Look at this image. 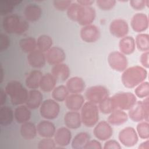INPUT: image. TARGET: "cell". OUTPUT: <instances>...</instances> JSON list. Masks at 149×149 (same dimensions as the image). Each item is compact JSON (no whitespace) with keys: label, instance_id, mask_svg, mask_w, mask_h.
Here are the masks:
<instances>
[{"label":"cell","instance_id":"6da1fadb","mask_svg":"<svg viewBox=\"0 0 149 149\" xmlns=\"http://www.w3.org/2000/svg\"><path fill=\"white\" fill-rule=\"evenodd\" d=\"M147 77V71L146 68L136 65L127 68L122 73L121 80L125 87L132 88L144 81Z\"/></svg>","mask_w":149,"mask_h":149},{"label":"cell","instance_id":"7a4b0ae2","mask_svg":"<svg viewBox=\"0 0 149 149\" xmlns=\"http://www.w3.org/2000/svg\"><path fill=\"white\" fill-rule=\"evenodd\" d=\"M2 27L8 34L21 35L29 30V24L27 20L22 19L17 14H10L3 18Z\"/></svg>","mask_w":149,"mask_h":149},{"label":"cell","instance_id":"3957f363","mask_svg":"<svg viewBox=\"0 0 149 149\" xmlns=\"http://www.w3.org/2000/svg\"><path fill=\"white\" fill-rule=\"evenodd\" d=\"M5 91L10 97L13 105H20L26 103L29 91L20 81L17 80L9 81L5 86Z\"/></svg>","mask_w":149,"mask_h":149},{"label":"cell","instance_id":"277c9868","mask_svg":"<svg viewBox=\"0 0 149 149\" xmlns=\"http://www.w3.org/2000/svg\"><path fill=\"white\" fill-rule=\"evenodd\" d=\"M99 108L97 104L87 101L81 108V122L88 127L94 126L99 120Z\"/></svg>","mask_w":149,"mask_h":149},{"label":"cell","instance_id":"5b68a950","mask_svg":"<svg viewBox=\"0 0 149 149\" xmlns=\"http://www.w3.org/2000/svg\"><path fill=\"white\" fill-rule=\"evenodd\" d=\"M116 109L123 111L130 109L137 102L135 94L130 92H119L111 97Z\"/></svg>","mask_w":149,"mask_h":149},{"label":"cell","instance_id":"8992f818","mask_svg":"<svg viewBox=\"0 0 149 149\" xmlns=\"http://www.w3.org/2000/svg\"><path fill=\"white\" fill-rule=\"evenodd\" d=\"M108 90L101 85H96L88 87L85 92V97L87 101L99 104L109 97Z\"/></svg>","mask_w":149,"mask_h":149},{"label":"cell","instance_id":"52a82bcc","mask_svg":"<svg viewBox=\"0 0 149 149\" xmlns=\"http://www.w3.org/2000/svg\"><path fill=\"white\" fill-rule=\"evenodd\" d=\"M60 112V105L54 99H47L42 101L40 107L41 116L47 120L56 118Z\"/></svg>","mask_w":149,"mask_h":149},{"label":"cell","instance_id":"ba28073f","mask_svg":"<svg viewBox=\"0 0 149 149\" xmlns=\"http://www.w3.org/2000/svg\"><path fill=\"white\" fill-rule=\"evenodd\" d=\"M108 63L111 69L119 72H123L128 65L126 56L119 51L110 52L108 56Z\"/></svg>","mask_w":149,"mask_h":149},{"label":"cell","instance_id":"9c48e42d","mask_svg":"<svg viewBox=\"0 0 149 149\" xmlns=\"http://www.w3.org/2000/svg\"><path fill=\"white\" fill-rule=\"evenodd\" d=\"M118 139L124 146L132 147L137 143L139 136L136 130L133 127L127 126L122 129L119 132Z\"/></svg>","mask_w":149,"mask_h":149},{"label":"cell","instance_id":"30bf717a","mask_svg":"<svg viewBox=\"0 0 149 149\" xmlns=\"http://www.w3.org/2000/svg\"><path fill=\"white\" fill-rule=\"evenodd\" d=\"M109 29L113 36L122 38L128 34L129 25L127 22L123 19H115L111 22Z\"/></svg>","mask_w":149,"mask_h":149},{"label":"cell","instance_id":"8fae6325","mask_svg":"<svg viewBox=\"0 0 149 149\" xmlns=\"http://www.w3.org/2000/svg\"><path fill=\"white\" fill-rule=\"evenodd\" d=\"M99 27L94 24L83 26L80 31L81 39L87 43H93L98 40L100 37Z\"/></svg>","mask_w":149,"mask_h":149},{"label":"cell","instance_id":"7c38bea8","mask_svg":"<svg viewBox=\"0 0 149 149\" xmlns=\"http://www.w3.org/2000/svg\"><path fill=\"white\" fill-rule=\"evenodd\" d=\"M93 134L98 140L106 141L112 137L113 134V129L108 122L102 120L95 125Z\"/></svg>","mask_w":149,"mask_h":149},{"label":"cell","instance_id":"4fadbf2b","mask_svg":"<svg viewBox=\"0 0 149 149\" xmlns=\"http://www.w3.org/2000/svg\"><path fill=\"white\" fill-rule=\"evenodd\" d=\"M96 16L95 9L91 6H81L79 9L77 16L76 22L81 26H85L91 24Z\"/></svg>","mask_w":149,"mask_h":149},{"label":"cell","instance_id":"5bb4252c","mask_svg":"<svg viewBox=\"0 0 149 149\" xmlns=\"http://www.w3.org/2000/svg\"><path fill=\"white\" fill-rule=\"evenodd\" d=\"M148 18L144 13H137L134 14L130 21L131 27L133 31L137 33L145 31L148 27Z\"/></svg>","mask_w":149,"mask_h":149},{"label":"cell","instance_id":"9a60e30c","mask_svg":"<svg viewBox=\"0 0 149 149\" xmlns=\"http://www.w3.org/2000/svg\"><path fill=\"white\" fill-rule=\"evenodd\" d=\"M46 61L51 65L62 63L66 59V54L63 49L59 47H52L45 53Z\"/></svg>","mask_w":149,"mask_h":149},{"label":"cell","instance_id":"2e32d148","mask_svg":"<svg viewBox=\"0 0 149 149\" xmlns=\"http://www.w3.org/2000/svg\"><path fill=\"white\" fill-rule=\"evenodd\" d=\"M54 139L61 148L68 146L72 140V133L67 127H61L56 130Z\"/></svg>","mask_w":149,"mask_h":149},{"label":"cell","instance_id":"e0dca14e","mask_svg":"<svg viewBox=\"0 0 149 149\" xmlns=\"http://www.w3.org/2000/svg\"><path fill=\"white\" fill-rule=\"evenodd\" d=\"M29 65L34 68H41L46 63L45 54L38 49H36L27 55Z\"/></svg>","mask_w":149,"mask_h":149},{"label":"cell","instance_id":"ac0fdd59","mask_svg":"<svg viewBox=\"0 0 149 149\" xmlns=\"http://www.w3.org/2000/svg\"><path fill=\"white\" fill-rule=\"evenodd\" d=\"M37 126V134L42 138H52L54 137L56 128L55 125L49 120L40 121Z\"/></svg>","mask_w":149,"mask_h":149},{"label":"cell","instance_id":"d6986e66","mask_svg":"<svg viewBox=\"0 0 149 149\" xmlns=\"http://www.w3.org/2000/svg\"><path fill=\"white\" fill-rule=\"evenodd\" d=\"M64 124L70 129H77L81 126V119L80 113L77 111H69L63 117Z\"/></svg>","mask_w":149,"mask_h":149},{"label":"cell","instance_id":"ffe728a7","mask_svg":"<svg viewBox=\"0 0 149 149\" xmlns=\"http://www.w3.org/2000/svg\"><path fill=\"white\" fill-rule=\"evenodd\" d=\"M65 102L66 108L69 111H78L84 104V98L80 93L71 94L68 96Z\"/></svg>","mask_w":149,"mask_h":149},{"label":"cell","instance_id":"44dd1931","mask_svg":"<svg viewBox=\"0 0 149 149\" xmlns=\"http://www.w3.org/2000/svg\"><path fill=\"white\" fill-rule=\"evenodd\" d=\"M42 100V94L37 89H31L28 93V97L25 104L30 109H36L40 107Z\"/></svg>","mask_w":149,"mask_h":149},{"label":"cell","instance_id":"7402d4cb","mask_svg":"<svg viewBox=\"0 0 149 149\" xmlns=\"http://www.w3.org/2000/svg\"><path fill=\"white\" fill-rule=\"evenodd\" d=\"M42 15L41 7L36 3L27 4L24 9V15L26 19L31 22H34L40 19Z\"/></svg>","mask_w":149,"mask_h":149},{"label":"cell","instance_id":"603a6c76","mask_svg":"<svg viewBox=\"0 0 149 149\" xmlns=\"http://www.w3.org/2000/svg\"><path fill=\"white\" fill-rule=\"evenodd\" d=\"M66 87L69 93L72 94H79L84 91L86 87V84L81 77L74 76L70 77L67 80Z\"/></svg>","mask_w":149,"mask_h":149},{"label":"cell","instance_id":"cb8c5ba5","mask_svg":"<svg viewBox=\"0 0 149 149\" xmlns=\"http://www.w3.org/2000/svg\"><path fill=\"white\" fill-rule=\"evenodd\" d=\"M70 72L69 66L63 63L54 65L51 70L52 74L56 80L61 81H65L68 79L70 76Z\"/></svg>","mask_w":149,"mask_h":149},{"label":"cell","instance_id":"d4e9b609","mask_svg":"<svg viewBox=\"0 0 149 149\" xmlns=\"http://www.w3.org/2000/svg\"><path fill=\"white\" fill-rule=\"evenodd\" d=\"M120 52L124 55H130L135 51L136 45L134 38L132 36H126L120 38L119 42Z\"/></svg>","mask_w":149,"mask_h":149},{"label":"cell","instance_id":"484cf974","mask_svg":"<svg viewBox=\"0 0 149 149\" xmlns=\"http://www.w3.org/2000/svg\"><path fill=\"white\" fill-rule=\"evenodd\" d=\"M128 115L123 110L116 109L109 114L108 122L112 125L119 126L126 123Z\"/></svg>","mask_w":149,"mask_h":149},{"label":"cell","instance_id":"4316f807","mask_svg":"<svg viewBox=\"0 0 149 149\" xmlns=\"http://www.w3.org/2000/svg\"><path fill=\"white\" fill-rule=\"evenodd\" d=\"M128 116L135 122L144 120V112L142 101H137L136 103L128 110Z\"/></svg>","mask_w":149,"mask_h":149},{"label":"cell","instance_id":"83f0119b","mask_svg":"<svg viewBox=\"0 0 149 149\" xmlns=\"http://www.w3.org/2000/svg\"><path fill=\"white\" fill-rule=\"evenodd\" d=\"M31 115L30 109L26 105H18L14 111V118L18 123H23L28 122Z\"/></svg>","mask_w":149,"mask_h":149},{"label":"cell","instance_id":"f1b7e54d","mask_svg":"<svg viewBox=\"0 0 149 149\" xmlns=\"http://www.w3.org/2000/svg\"><path fill=\"white\" fill-rule=\"evenodd\" d=\"M56 81L57 80L52 73H45L41 79L39 87L44 92H51L55 87Z\"/></svg>","mask_w":149,"mask_h":149},{"label":"cell","instance_id":"f546056e","mask_svg":"<svg viewBox=\"0 0 149 149\" xmlns=\"http://www.w3.org/2000/svg\"><path fill=\"white\" fill-rule=\"evenodd\" d=\"M20 132L23 139L28 140H32L37 136V126L33 122L28 121L22 124Z\"/></svg>","mask_w":149,"mask_h":149},{"label":"cell","instance_id":"4dcf8cb0","mask_svg":"<svg viewBox=\"0 0 149 149\" xmlns=\"http://www.w3.org/2000/svg\"><path fill=\"white\" fill-rule=\"evenodd\" d=\"M42 73L38 70H34L30 72L27 76L25 83L26 86L30 89H36L39 87Z\"/></svg>","mask_w":149,"mask_h":149},{"label":"cell","instance_id":"1f68e13d","mask_svg":"<svg viewBox=\"0 0 149 149\" xmlns=\"http://www.w3.org/2000/svg\"><path fill=\"white\" fill-rule=\"evenodd\" d=\"M14 112L8 106L2 105L0 109V124L6 126L9 125L13 120Z\"/></svg>","mask_w":149,"mask_h":149},{"label":"cell","instance_id":"d6a6232c","mask_svg":"<svg viewBox=\"0 0 149 149\" xmlns=\"http://www.w3.org/2000/svg\"><path fill=\"white\" fill-rule=\"evenodd\" d=\"M90 140L89 134L83 132H80L73 137L72 141V147L73 149H84Z\"/></svg>","mask_w":149,"mask_h":149},{"label":"cell","instance_id":"836d02e7","mask_svg":"<svg viewBox=\"0 0 149 149\" xmlns=\"http://www.w3.org/2000/svg\"><path fill=\"white\" fill-rule=\"evenodd\" d=\"M22 1L19 0H3L0 1V14L2 16L10 15L15 7L19 5Z\"/></svg>","mask_w":149,"mask_h":149},{"label":"cell","instance_id":"e575fe53","mask_svg":"<svg viewBox=\"0 0 149 149\" xmlns=\"http://www.w3.org/2000/svg\"><path fill=\"white\" fill-rule=\"evenodd\" d=\"M22 51L25 53L29 54L37 47V40L32 37H27L21 39L19 42Z\"/></svg>","mask_w":149,"mask_h":149},{"label":"cell","instance_id":"d590c367","mask_svg":"<svg viewBox=\"0 0 149 149\" xmlns=\"http://www.w3.org/2000/svg\"><path fill=\"white\" fill-rule=\"evenodd\" d=\"M135 40V45L137 49L141 52H146L149 50V35L147 33L138 34Z\"/></svg>","mask_w":149,"mask_h":149},{"label":"cell","instance_id":"8d00e7d4","mask_svg":"<svg viewBox=\"0 0 149 149\" xmlns=\"http://www.w3.org/2000/svg\"><path fill=\"white\" fill-rule=\"evenodd\" d=\"M53 41L51 36L47 34L40 35L37 40V45L39 50L47 52L52 46Z\"/></svg>","mask_w":149,"mask_h":149},{"label":"cell","instance_id":"74e56055","mask_svg":"<svg viewBox=\"0 0 149 149\" xmlns=\"http://www.w3.org/2000/svg\"><path fill=\"white\" fill-rule=\"evenodd\" d=\"M66 86L60 85L55 87L52 91V98L57 102L65 101L68 96L69 95Z\"/></svg>","mask_w":149,"mask_h":149},{"label":"cell","instance_id":"f35d334b","mask_svg":"<svg viewBox=\"0 0 149 149\" xmlns=\"http://www.w3.org/2000/svg\"><path fill=\"white\" fill-rule=\"evenodd\" d=\"M99 111L104 114H110L115 109L116 107L112 97H108L98 104Z\"/></svg>","mask_w":149,"mask_h":149},{"label":"cell","instance_id":"ab89813d","mask_svg":"<svg viewBox=\"0 0 149 149\" xmlns=\"http://www.w3.org/2000/svg\"><path fill=\"white\" fill-rule=\"evenodd\" d=\"M136 132L139 137L142 139L149 138V123L148 122L143 120L139 122L136 127Z\"/></svg>","mask_w":149,"mask_h":149},{"label":"cell","instance_id":"60d3db41","mask_svg":"<svg viewBox=\"0 0 149 149\" xmlns=\"http://www.w3.org/2000/svg\"><path fill=\"white\" fill-rule=\"evenodd\" d=\"M135 95L140 98H145L149 96V83L143 81L137 85L134 89Z\"/></svg>","mask_w":149,"mask_h":149},{"label":"cell","instance_id":"b9f144b4","mask_svg":"<svg viewBox=\"0 0 149 149\" xmlns=\"http://www.w3.org/2000/svg\"><path fill=\"white\" fill-rule=\"evenodd\" d=\"M80 7L81 6L76 2H72L71 3L70 6L66 10L67 16L70 20L76 22L78 11Z\"/></svg>","mask_w":149,"mask_h":149},{"label":"cell","instance_id":"7bdbcfd3","mask_svg":"<svg viewBox=\"0 0 149 149\" xmlns=\"http://www.w3.org/2000/svg\"><path fill=\"white\" fill-rule=\"evenodd\" d=\"M56 144L52 138H43L38 143V149H54L56 148Z\"/></svg>","mask_w":149,"mask_h":149},{"label":"cell","instance_id":"ee69618b","mask_svg":"<svg viewBox=\"0 0 149 149\" xmlns=\"http://www.w3.org/2000/svg\"><path fill=\"white\" fill-rule=\"evenodd\" d=\"M97 6L102 10H110L116 5L115 0H97L95 1Z\"/></svg>","mask_w":149,"mask_h":149},{"label":"cell","instance_id":"f6af8a7d","mask_svg":"<svg viewBox=\"0 0 149 149\" xmlns=\"http://www.w3.org/2000/svg\"><path fill=\"white\" fill-rule=\"evenodd\" d=\"M72 3L70 0H54L52 2L54 8L59 11L67 10Z\"/></svg>","mask_w":149,"mask_h":149},{"label":"cell","instance_id":"bcb514c9","mask_svg":"<svg viewBox=\"0 0 149 149\" xmlns=\"http://www.w3.org/2000/svg\"><path fill=\"white\" fill-rule=\"evenodd\" d=\"M10 45V38L9 37L3 33L0 35V51H5Z\"/></svg>","mask_w":149,"mask_h":149},{"label":"cell","instance_id":"7dc6e473","mask_svg":"<svg viewBox=\"0 0 149 149\" xmlns=\"http://www.w3.org/2000/svg\"><path fill=\"white\" fill-rule=\"evenodd\" d=\"M146 0H130V6L135 10H141L146 6Z\"/></svg>","mask_w":149,"mask_h":149},{"label":"cell","instance_id":"c3c4849f","mask_svg":"<svg viewBox=\"0 0 149 149\" xmlns=\"http://www.w3.org/2000/svg\"><path fill=\"white\" fill-rule=\"evenodd\" d=\"M104 149H121L120 143L115 140H106L103 147Z\"/></svg>","mask_w":149,"mask_h":149},{"label":"cell","instance_id":"681fc988","mask_svg":"<svg viewBox=\"0 0 149 149\" xmlns=\"http://www.w3.org/2000/svg\"><path fill=\"white\" fill-rule=\"evenodd\" d=\"M149 52H144L140 56V61L143 68L148 69L149 68Z\"/></svg>","mask_w":149,"mask_h":149},{"label":"cell","instance_id":"f907efd6","mask_svg":"<svg viewBox=\"0 0 149 149\" xmlns=\"http://www.w3.org/2000/svg\"><path fill=\"white\" fill-rule=\"evenodd\" d=\"M102 148L101 144L99 141L96 140H90L84 149H101Z\"/></svg>","mask_w":149,"mask_h":149},{"label":"cell","instance_id":"816d5d0a","mask_svg":"<svg viewBox=\"0 0 149 149\" xmlns=\"http://www.w3.org/2000/svg\"><path fill=\"white\" fill-rule=\"evenodd\" d=\"M144 112V120L148 122L149 119V98L146 97L142 101Z\"/></svg>","mask_w":149,"mask_h":149},{"label":"cell","instance_id":"f5cc1de1","mask_svg":"<svg viewBox=\"0 0 149 149\" xmlns=\"http://www.w3.org/2000/svg\"><path fill=\"white\" fill-rule=\"evenodd\" d=\"M80 6L84 7L87 6H91V5L94 3V1L93 0H77L76 1Z\"/></svg>","mask_w":149,"mask_h":149},{"label":"cell","instance_id":"db71d44e","mask_svg":"<svg viewBox=\"0 0 149 149\" xmlns=\"http://www.w3.org/2000/svg\"><path fill=\"white\" fill-rule=\"evenodd\" d=\"M6 93L5 92V90H3L2 88L1 89V92H0V98H1V100H0V102H1V105H4L5 102H6Z\"/></svg>","mask_w":149,"mask_h":149},{"label":"cell","instance_id":"11a10c76","mask_svg":"<svg viewBox=\"0 0 149 149\" xmlns=\"http://www.w3.org/2000/svg\"><path fill=\"white\" fill-rule=\"evenodd\" d=\"M139 148L141 149H149V140L148 139H146V141L143 142L139 146Z\"/></svg>","mask_w":149,"mask_h":149}]
</instances>
